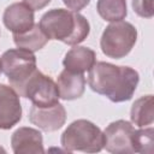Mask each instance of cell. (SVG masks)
<instances>
[{"mask_svg":"<svg viewBox=\"0 0 154 154\" xmlns=\"http://www.w3.org/2000/svg\"><path fill=\"white\" fill-rule=\"evenodd\" d=\"M138 82V72L130 66L96 61L88 71V84L90 89L116 103L129 101Z\"/></svg>","mask_w":154,"mask_h":154,"instance_id":"cell-1","label":"cell"},{"mask_svg":"<svg viewBox=\"0 0 154 154\" xmlns=\"http://www.w3.org/2000/svg\"><path fill=\"white\" fill-rule=\"evenodd\" d=\"M38 25L48 40L61 41L70 46L83 42L90 32V24L87 18L69 8L47 11L41 17Z\"/></svg>","mask_w":154,"mask_h":154,"instance_id":"cell-2","label":"cell"},{"mask_svg":"<svg viewBox=\"0 0 154 154\" xmlns=\"http://www.w3.org/2000/svg\"><path fill=\"white\" fill-rule=\"evenodd\" d=\"M60 143L69 153H99L103 149L105 136L101 129L93 122L77 119L64 130L60 137Z\"/></svg>","mask_w":154,"mask_h":154,"instance_id":"cell-3","label":"cell"},{"mask_svg":"<svg viewBox=\"0 0 154 154\" xmlns=\"http://www.w3.org/2000/svg\"><path fill=\"white\" fill-rule=\"evenodd\" d=\"M137 41V29L129 22L119 20L108 24L100 38L102 53L112 59L126 57Z\"/></svg>","mask_w":154,"mask_h":154,"instance_id":"cell-4","label":"cell"},{"mask_svg":"<svg viewBox=\"0 0 154 154\" xmlns=\"http://www.w3.org/2000/svg\"><path fill=\"white\" fill-rule=\"evenodd\" d=\"M14 90L19 96L29 99L37 107L53 106L60 99L57 83L37 69Z\"/></svg>","mask_w":154,"mask_h":154,"instance_id":"cell-5","label":"cell"},{"mask_svg":"<svg viewBox=\"0 0 154 154\" xmlns=\"http://www.w3.org/2000/svg\"><path fill=\"white\" fill-rule=\"evenodd\" d=\"M0 61L2 72L13 89L19 87L36 70V57L32 52L23 48H13L4 52Z\"/></svg>","mask_w":154,"mask_h":154,"instance_id":"cell-6","label":"cell"},{"mask_svg":"<svg viewBox=\"0 0 154 154\" xmlns=\"http://www.w3.org/2000/svg\"><path fill=\"white\" fill-rule=\"evenodd\" d=\"M135 128L132 123L119 119L109 123L105 131L103 148L113 154H131L132 149V134Z\"/></svg>","mask_w":154,"mask_h":154,"instance_id":"cell-7","label":"cell"},{"mask_svg":"<svg viewBox=\"0 0 154 154\" xmlns=\"http://www.w3.org/2000/svg\"><path fill=\"white\" fill-rule=\"evenodd\" d=\"M29 120L42 131H57L61 129L66 122V109L59 102L49 107H37L32 105L29 112Z\"/></svg>","mask_w":154,"mask_h":154,"instance_id":"cell-8","label":"cell"},{"mask_svg":"<svg viewBox=\"0 0 154 154\" xmlns=\"http://www.w3.org/2000/svg\"><path fill=\"white\" fill-rule=\"evenodd\" d=\"M18 93L7 84L0 83V129L10 130L22 119V105Z\"/></svg>","mask_w":154,"mask_h":154,"instance_id":"cell-9","label":"cell"},{"mask_svg":"<svg viewBox=\"0 0 154 154\" xmlns=\"http://www.w3.org/2000/svg\"><path fill=\"white\" fill-rule=\"evenodd\" d=\"M2 22L12 34L25 32L35 24L34 10L24 2H13L5 8Z\"/></svg>","mask_w":154,"mask_h":154,"instance_id":"cell-10","label":"cell"},{"mask_svg":"<svg viewBox=\"0 0 154 154\" xmlns=\"http://www.w3.org/2000/svg\"><path fill=\"white\" fill-rule=\"evenodd\" d=\"M11 147L14 154L45 153L43 137L41 131L29 126H22L12 134Z\"/></svg>","mask_w":154,"mask_h":154,"instance_id":"cell-11","label":"cell"},{"mask_svg":"<svg viewBox=\"0 0 154 154\" xmlns=\"http://www.w3.org/2000/svg\"><path fill=\"white\" fill-rule=\"evenodd\" d=\"M60 99L71 101L79 99L85 90V77L84 73H77L64 69L57 79Z\"/></svg>","mask_w":154,"mask_h":154,"instance_id":"cell-12","label":"cell"},{"mask_svg":"<svg viewBox=\"0 0 154 154\" xmlns=\"http://www.w3.org/2000/svg\"><path fill=\"white\" fill-rule=\"evenodd\" d=\"M95 63H96L95 52L89 47H83L78 45L69 49L63 59L64 67L69 71L77 73H84L85 71H89Z\"/></svg>","mask_w":154,"mask_h":154,"instance_id":"cell-13","label":"cell"},{"mask_svg":"<svg viewBox=\"0 0 154 154\" xmlns=\"http://www.w3.org/2000/svg\"><path fill=\"white\" fill-rule=\"evenodd\" d=\"M131 123L138 128L152 125L154 122V101L153 95H144L135 100L130 111Z\"/></svg>","mask_w":154,"mask_h":154,"instance_id":"cell-14","label":"cell"},{"mask_svg":"<svg viewBox=\"0 0 154 154\" xmlns=\"http://www.w3.org/2000/svg\"><path fill=\"white\" fill-rule=\"evenodd\" d=\"M13 42L18 48H23L34 53L47 45L48 37L43 34L38 24H34V26L25 32L13 34Z\"/></svg>","mask_w":154,"mask_h":154,"instance_id":"cell-15","label":"cell"},{"mask_svg":"<svg viewBox=\"0 0 154 154\" xmlns=\"http://www.w3.org/2000/svg\"><path fill=\"white\" fill-rule=\"evenodd\" d=\"M96 11L107 22H119L128 16L126 0H97Z\"/></svg>","mask_w":154,"mask_h":154,"instance_id":"cell-16","label":"cell"},{"mask_svg":"<svg viewBox=\"0 0 154 154\" xmlns=\"http://www.w3.org/2000/svg\"><path fill=\"white\" fill-rule=\"evenodd\" d=\"M154 143V129L152 126L135 130L132 134V149L134 153L152 154Z\"/></svg>","mask_w":154,"mask_h":154,"instance_id":"cell-17","label":"cell"},{"mask_svg":"<svg viewBox=\"0 0 154 154\" xmlns=\"http://www.w3.org/2000/svg\"><path fill=\"white\" fill-rule=\"evenodd\" d=\"M134 12L142 18H152L154 14L153 0H131Z\"/></svg>","mask_w":154,"mask_h":154,"instance_id":"cell-18","label":"cell"},{"mask_svg":"<svg viewBox=\"0 0 154 154\" xmlns=\"http://www.w3.org/2000/svg\"><path fill=\"white\" fill-rule=\"evenodd\" d=\"M64 5L75 12H79L81 10H83L84 7H87L90 2V0H63Z\"/></svg>","mask_w":154,"mask_h":154,"instance_id":"cell-19","label":"cell"},{"mask_svg":"<svg viewBox=\"0 0 154 154\" xmlns=\"http://www.w3.org/2000/svg\"><path fill=\"white\" fill-rule=\"evenodd\" d=\"M23 2L28 5L30 8H32L34 11H37L46 7L51 2V0H23Z\"/></svg>","mask_w":154,"mask_h":154,"instance_id":"cell-20","label":"cell"},{"mask_svg":"<svg viewBox=\"0 0 154 154\" xmlns=\"http://www.w3.org/2000/svg\"><path fill=\"white\" fill-rule=\"evenodd\" d=\"M1 72H2V67H1V61H0V75H1Z\"/></svg>","mask_w":154,"mask_h":154,"instance_id":"cell-21","label":"cell"},{"mask_svg":"<svg viewBox=\"0 0 154 154\" xmlns=\"http://www.w3.org/2000/svg\"><path fill=\"white\" fill-rule=\"evenodd\" d=\"M0 152H5V149H4V148H1V147H0Z\"/></svg>","mask_w":154,"mask_h":154,"instance_id":"cell-22","label":"cell"}]
</instances>
